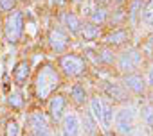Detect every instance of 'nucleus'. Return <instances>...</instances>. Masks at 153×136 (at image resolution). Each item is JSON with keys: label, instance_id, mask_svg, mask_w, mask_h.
<instances>
[{"label": "nucleus", "instance_id": "29", "mask_svg": "<svg viewBox=\"0 0 153 136\" xmlns=\"http://www.w3.org/2000/svg\"><path fill=\"white\" fill-rule=\"evenodd\" d=\"M85 54H87V56H88V57H90V59H92L94 63H99V57H97V52H94L92 48H87V50H85Z\"/></svg>", "mask_w": 153, "mask_h": 136}, {"label": "nucleus", "instance_id": "7", "mask_svg": "<svg viewBox=\"0 0 153 136\" xmlns=\"http://www.w3.org/2000/svg\"><path fill=\"white\" fill-rule=\"evenodd\" d=\"M81 134V122L76 113H65L61 118V136H79Z\"/></svg>", "mask_w": 153, "mask_h": 136}, {"label": "nucleus", "instance_id": "22", "mask_svg": "<svg viewBox=\"0 0 153 136\" xmlns=\"http://www.w3.org/2000/svg\"><path fill=\"white\" fill-rule=\"evenodd\" d=\"M97 57H99V63H103V64H114L117 56L114 54V50L110 47H103V48H99Z\"/></svg>", "mask_w": 153, "mask_h": 136}, {"label": "nucleus", "instance_id": "11", "mask_svg": "<svg viewBox=\"0 0 153 136\" xmlns=\"http://www.w3.org/2000/svg\"><path fill=\"white\" fill-rule=\"evenodd\" d=\"M105 93H106L108 99H112L114 102H126V100H128V91L124 90L123 84L105 83Z\"/></svg>", "mask_w": 153, "mask_h": 136}, {"label": "nucleus", "instance_id": "32", "mask_svg": "<svg viewBox=\"0 0 153 136\" xmlns=\"http://www.w3.org/2000/svg\"><path fill=\"white\" fill-rule=\"evenodd\" d=\"M51 2H52L54 6H65V2H67V0H51Z\"/></svg>", "mask_w": 153, "mask_h": 136}, {"label": "nucleus", "instance_id": "4", "mask_svg": "<svg viewBox=\"0 0 153 136\" xmlns=\"http://www.w3.org/2000/svg\"><path fill=\"white\" fill-rule=\"evenodd\" d=\"M140 61H142V54L137 48H128V50L121 52L115 57L117 68H119V72H123V74H133V70L139 68Z\"/></svg>", "mask_w": 153, "mask_h": 136}, {"label": "nucleus", "instance_id": "34", "mask_svg": "<svg viewBox=\"0 0 153 136\" xmlns=\"http://www.w3.org/2000/svg\"><path fill=\"white\" fill-rule=\"evenodd\" d=\"M25 136H33V134H31V132H29V134H25Z\"/></svg>", "mask_w": 153, "mask_h": 136}, {"label": "nucleus", "instance_id": "20", "mask_svg": "<svg viewBox=\"0 0 153 136\" xmlns=\"http://www.w3.org/2000/svg\"><path fill=\"white\" fill-rule=\"evenodd\" d=\"M81 38L85 39V41H94L97 36H99V27L97 25H94V23H85L83 27H81Z\"/></svg>", "mask_w": 153, "mask_h": 136}, {"label": "nucleus", "instance_id": "30", "mask_svg": "<svg viewBox=\"0 0 153 136\" xmlns=\"http://www.w3.org/2000/svg\"><path fill=\"white\" fill-rule=\"evenodd\" d=\"M146 83L153 88V66L149 68V72H148V77H146Z\"/></svg>", "mask_w": 153, "mask_h": 136}, {"label": "nucleus", "instance_id": "6", "mask_svg": "<svg viewBox=\"0 0 153 136\" xmlns=\"http://www.w3.org/2000/svg\"><path fill=\"white\" fill-rule=\"evenodd\" d=\"M68 43H70L68 34H67V31H63L61 27H52V29L49 31V45H51V48H52L54 52L61 54V52L68 47Z\"/></svg>", "mask_w": 153, "mask_h": 136}, {"label": "nucleus", "instance_id": "25", "mask_svg": "<svg viewBox=\"0 0 153 136\" xmlns=\"http://www.w3.org/2000/svg\"><path fill=\"white\" fill-rule=\"evenodd\" d=\"M4 134L6 136H20V124L16 120H7L6 127H4Z\"/></svg>", "mask_w": 153, "mask_h": 136}, {"label": "nucleus", "instance_id": "18", "mask_svg": "<svg viewBox=\"0 0 153 136\" xmlns=\"http://www.w3.org/2000/svg\"><path fill=\"white\" fill-rule=\"evenodd\" d=\"M88 111H90V115L94 116L96 122H101V116H103V99L99 95L90 99V109Z\"/></svg>", "mask_w": 153, "mask_h": 136}, {"label": "nucleus", "instance_id": "13", "mask_svg": "<svg viewBox=\"0 0 153 136\" xmlns=\"http://www.w3.org/2000/svg\"><path fill=\"white\" fill-rule=\"evenodd\" d=\"M130 39V31L126 29H114L112 32H108L105 36V43L108 47H117V45H123Z\"/></svg>", "mask_w": 153, "mask_h": 136}, {"label": "nucleus", "instance_id": "23", "mask_svg": "<svg viewBox=\"0 0 153 136\" xmlns=\"http://www.w3.org/2000/svg\"><path fill=\"white\" fill-rule=\"evenodd\" d=\"M7 104H9L13 109H22V106H24V95H22V91L15 90L13 93H9V97H7Z\"/></svg>", "mask_w": 153, "mask_h": 136}, {"label": "nucleus", "instance_id": "5", "mask_svg": "<svg viewBox=\"0 0 153 136\" xmlns=\"http://www.w3.org/2000/svg\"><path fill=\"white\" fill-rule=\"evenodd\" d=\"M115 131L119 134H128L131 132L135 125V109L133 107H123L115 113Z\"/></svg>", "mask_w": 153, "mask_h": 136}, {"label": "nucleus", "instance_id": "24", "mask_svg": "<svg viewBox=\"0 0 153 136\" xmlns=\"http://www.w3.org/2000/svg\"><path fill=\"white\" fill-rule=\"evenodd\" d=\"M106 18H108V11H106L105 7H97V9L90 15V22H92L94 25H101V23H105Z\"/></svg>", "mask_w": 153, "mask_h": 136}, {"label": "nucleus", "instance_id": "12", "mask_svg": "<svg viewBox=\"0 0 153 136\" xmlns=\"http://www.w3.org/2000/svg\"><path fill=\"white\" fill-rule=\"evenodd\" d=\"M61 23L67 29V32H70L72 36H78L81 32V27H83L81 20L76 16L74 13H63L61 15Z\"/></svg>", "mask_w": 153, "mask_h": 136}, {"label": "nucleus", "instance_id": "14", "mask_svg": "<svg viewBox=\"0 0 153 136\" xmlns=\"http://www.w3.org/2000/svg\"><path fill=\"white\" fill-rule=\"evenodd\" d=\"M27 124H29V132L31 131H36V129H42V127H47V118L42 111H33L27 118Z\"/></svg>", "mask_w": 153, "mask_h": 136}, {"label": "nucleus", "instance_id": "15", "mask_svg": "<svg viewBox=\"0 0 153 136\" xmlns=\"http://www.w3.org/2000/svg\"><path fill=\"white\" fill-rule=\"evenodd\" d=\"M139 20H140L146 27L153 29V0H146V2L142 4V9H140V16H139Z\"/></svg>", "mask_w": 153, "mask_h": 136}, {"label": "nucleus", "instance_id": "8", "mask_svg": "<svg viewBox=\"0 0 153 136\" xmlns=\"http://www.w3.org/2000/svg\"><path fill=\"white\" fill-rule=\"evenodd\" d=\"M123 86L126 91H131L135 95H142L146 91V79L139 74H126L123 79Z\"/></svg>", "mask_w": 153, "mask_h": 136}, {"label": "nucleus", "instance_id": "28", "mask_svg": "<svg viewBox=\"0 0 153 136\" xmlns=\"http://www.w3.org/2000/svg\"><path fill=\"white\" fill-rule=\"evenodd\" d=\"M33 136H51V129L49 125L47 127H42V129H36V131H31Z\"/></svg>", "mask_w": 153, "mask_h": 136}, {"label": "nucleus", "instance_id": "21", "mask_svg": "<svg viewBox=\"0 0 153 136\" xmlns=\"http://www.w3.org/2000/svg\"><path fill=\"white\" fill-rule=\"evenodd\" d=\"M140 9H142V0H131V2H130V7H128V18H130L131 23H137V22H139Z\"/></svg>", "mask_w": 153, "mask_h": 136}, {"label": "nucleus", "instance_id": "19", "mask_svg": "<svg viewBox=\"0 0 153 136\" xmlns=\"http://www.w3.org/2000/svg\"><path fill=\"white\" fill-rule=\"evenodd\" d=\"M83 129H85L87 136H94L97 132V122L94 120L90 111H85V115H83Z\"/></svg>", "mask_w": 153, "mask_h": 136}, {"label": "nucleus", "instance_id": "17", "mask_svg": "<svg viewBox=\"0 0 153 136\" xmlns=\"http://www.w3.org/2000/svg\"><path fill=\"white\" fill-rule=\"evenodd\" d=\"M114 116H115L114 104L103 100V116H101V124H103L105 129H110V127H112V124H114Z\"/></svg>", "mask_w": 153, "mask_h": 136}, {"label": "nucleus", "instance_id": "31", "mask_svg": "<svg viewBox=\"0 0 153 136\" xmlns=\"http://www.w3.org/2000/svg\"><path fill=\"white\" fill-rule=\"evenodd\" d=\"M94 2L97 4V7H105V6L110 4V0H94Z\"/></svg>", "mask_w": 153, "mask_h": 136}, {"label": "nucleus", "instance_id": "27", "mask_svg": "<svg viewBox=\"0 0 153 136\" xmlns=\"http://www.w3.org/2000/svg\"><path fill=\"white\" fill-rule=\"evenodd\" d=\"M18 0H0V11H15V6H16Z\"/></svg>", "mask_w": 153, "mask_h": 136}, {"label": "nucleus", "instance_id": "1", "mask_svg": "<svg viewBox=\"0 0 153 136\" xmlns=\"http://www.w3.org/2000/svg\"><path fill=\"white\" fill-rule=\"evenodd\" d=\"M59 86H61V75L56 70V66L52 63L40 64L38 72L34 75V93H36V99L42 100V102L47 100L56 91V88H59Z\"/></svg>", "mask_w": 153, "mask_h": 136}, {"label": "nucleus", "instance_id": "2", "mask_svg": "<svg viewBox=\"0 0 153 136\" xmlns=\"http://www.w3.org/2000/svg\"><path fill=\"white\" fill-rule=\"evenodd\" d=\"M24 27H25V22H24V13L15 9L13 13L7 15L6 18V23H4V34H6V39L9 43H18L24 36Z\"/></svg>", "mask_w": 153, "mask_h": 136}, {"label": "nucleus", "instance_id": "16", "mask_svg": "<svg viewBox=\"0 0 153 136\" xmlns=\"http://www.w3.org/2000/svg\"><path fill=\"white\" fill-rule=\"evenodd\" d=\"M70 97H72V100L78 104V106H85V104L88 102V93H87L85 86H81V84H74V86H72Z\"/></svg>", "mask_w": 153, "mask_h": 136}, {"label": "nucleus", "instance_id": "33", "mask_svg": "<svg viewBox=\"0 0 153 136\" xmlns=\"http://www.w3.org/2000/svg\"><path fill=\"white\" fill-rule=\"evenodd\" d=\"M149 43H151V45H153V34H151V36H149Z\"/></svg>", "mask_w": 153, "mask_h": 136}, {"label": "nucleus", "instance_id": "10", "mask_svg": "<svg viewBox=\"0 0 153 136\" xmlns=\"http://www.w3.org/2000/svg\"><path fill=\"white\" fill-rule=\"evenodd\" d=\"M29 75H31V63H29L27 59L18 61V63L15 64V68H13V79H15V84H16V86H24V84L27 83Z\"/></svg>", "mask_w": 153, "mask_h": 136}, {"label": "nucleus", "instance_id": "26", "mask_svg": "<svg viewBox=\"0 0 153 136\" xmlns=\"http://www.w3.org/2000/svg\"><path fill=\"white\" fill-rule=\"evenodd\" d=\"M142 118L148 124V127H151V131H153V106H144L142 107Z\"/></svg>", "mask_w": 153, "mask_h": 136}, {"label": "nucleus", "instance_id": "35", "mask_svg": "<svg viewBox=\"0 0 153 136\" xmlns=\"http://www.w3.org/2000/svg\"><path fill=\"white\" fill-rule=\"evenodd\" d=\"M74 2H81V0H74Z\"/></svg>", "mask_w": 153, "mask_h": 136}, {"label": "nucleus", "instance_id": "3", "mask_svg": "<svg viewBox=\"0 0 153 136\" xmlns=\"http://www.w3.org/2000/svg\"><path fill=\"white\" fill-rule=\"evenodd\" d=\"M59 70L67 77H81L87 72V59L79 54H65L59 57Z\"/></svg>", "mask_w": 153, "mask_h": 136}, {"label": "nucleus", "instance_id": "9", "mask_svg": "<svg viewBox=\"0 0 153 136\" xmlns=\"http://www.w3.org/2000/svg\"><path fill=\"white\" fill-rule=\"evenodd\" d=\"M65 109H67V99L63 95H54L49 102V113L51 118L54 122H61V118L65 116Z\"/></svg>", "mask_w": 153, "mask_h": 136}]
</instances>
